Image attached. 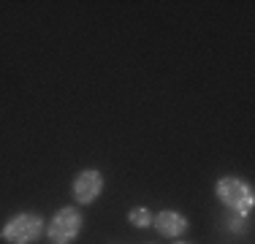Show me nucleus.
<instances>
[{
  "mask_svg": "<svg viewBox=\"0 0 255 244\" xmlns=\"http://www.w3.org/2000/svg\"><path fill=\"white\" fill-rule=\"evenodd\" d=\"M41 234H44V220L38 215H27V212L14 215L0 231V236L8 244H33Z\"/></svg>",
  "mask_w": 255,
  "mask_h": 244,
  "instance_id": "1",
  "label": "nucleus"
},
{
  "mask_svg": "<svg viewBox=\"0 0 255 244\" xmlns=\"http://www.w3.org/2000/svg\"><path fill=\"white\" fill-rule=\"evenodd\" d=\"M217 198H220L231 212H236L239 217L250 215V209H253L250 185H245V182L236 179V176H226V179L217 182Z\"/></svg>",
  "mask_w": 255,
  "mask_h": 244,
  "instance_id": "2",
  "label": "nucleus"
},
{
  "mask_svg": "<svg viewBox=\"0 0 255 244\" xmlns=\"http://www.w3.org/2000/svg\"><path fill=\"white\" fill-rule=\"evenodd\" d=\"M79 231H82V215L74 206L60 209L46 225V236H49L52 244H71L79 236Z\"/></svg>",
  "mask_w": 255,
  "mask_h": 244,
  "instance_id": "3",
  "label": "nucleus"
},
{
  "mask_svg": "<svg viewBox=\"0 0 255 244\" xmlns=\"http://www.w3.org/2000/svg\"><path fill=\"white\" fill-rule=\"evenodd\" d=\"M103 190V176L101 171L87 168V171H79L76 179H74V198L79 204H93L95 198Z\"/></svg>",
  "mask_w": 255,
  "mask_h": 244,
  "instance_id": "4",
  "label": "nucleus"
},
{
  "mask_svg": "<svg viewBox=\"0 0 255 244\" xmlns=\"http://www.w3.org/2000/svg\"><path fill=\"white\" fill-rule=\"evenodd\" d=\"M152 225L157 228V234H160V236H168V239H174V236H182V234L187 231V220H185V215H179V212H171V209H166V212H160V215H155Z\"/></svg>",
  "mask_w": 255,
  "mask_h": 244,
  "instance_id": "5",
  "label": "nucleus"
},
{
  "mask_svg": "<svg viewBox=\"0 0 255 244\" xmlns=\"http://www.w3.org/2000/svg\"><path fill=\"white\" fill-rule=\"evenodd\" d=\"M128 220H130L136 228H147V225H152V212L144 209V206H136V209L128 212Z\"/></svg>",
  "mask_w": 255,
  "mask_h": 244,
  "instance_id": "6",
  "label": "nucleus"
},
{
  "mask_svg": "<svg viewBox=\"0 0 255 244\" xmlns=\"http://www.w3.org/2000/svg\"><path fill=\"white\" fill-rule=\"evenodd\" d=\"M179 244H187V242H179Z\"/></svg>",
  "mask_w": 255,
  "mask_h": 244,
  "instance_id": "7",
  "label": "nucleus"
}]
</instances>
